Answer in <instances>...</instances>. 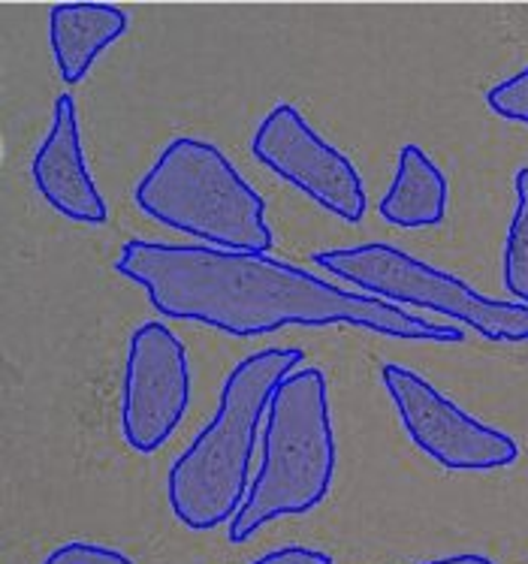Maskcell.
<instances>
[{
	"mask_svg": "<svg viewBox=\"0 0 528 564\" xmlns=\"http://www.w3.org/2000/svg\"><path fill=\"white\" fill-rule=\"evenodd\" d=\"M116 272L146 290L163 317L203 323L236 338L347 323L408 341H462L456 326L413 317L368 293L338 290L266 253L130 239L116 257Z\"/></svg>",
	"mask_w": 528,
	"mask_h": 564,
	"instance_id": "1",
	"label": "cell"
},
{
	"mask_svg": "<svg viewBox=\"0 0 528 564\" xmlns=\"http://www.w3.org/2000/svg\"><path fill=\"white\" fill-rule=\"evenodd\" d=\"M305 359L297 347H266L251 354L224 380L218 411L166 474V501L191 531H215L233 522L248 496L260 416L278 383Z\"/></svg>",
	"mask_w": 528,
	"mask_h": 564,
	"instance_id": "2",
	"label": "cell"
},
{
	"mask_svg": "<svg viewBox=\"0 0 528 564\" xmlns=\"http://www.w3.org/2000/svg\"><path fill=\"white\" fill-rule=\"evenodd\" d=\"M335 477V435L321 369H297L278 383L266 411L260 471L230 522V543H248L278 517L323 505Z\"/></svg>",
	"mask_w": 528,
	"mask_h": 564,
	"instance_id": "3",
	"label": "cell"
},
{
	"mask_svg": "<svg viewBox=\"0 0 528 564\" xmlns=\"http://www.w3.org/2000/svg\"><path fill=\"white\" fill-rule=\"evenodd\" d=\"M146 218L208 248L266 253L276 245L263 196L206 139H173L133 191Z\"/></svg>",
	"mask_w": 528,
	"mask_h": 564,
	"instance_id": "4",
	"label": "cell"
},
{
	"mask_svg": "<svg viewBox=\"0 0 528 564\" xmlns=\"http://www.w3.org/2000/svg\"><path fill=\"white\" fill-rule=\"evenodd\" d=\"M314 263L375 300L444 314L489 341H528V305L489 300L462 278L441 272L392 245L371 242L317 251Z\"/></svg>",
	"mask_w": 528,
	"mask_h": 564,
	"instance_id": "5",
	"label": "cell"
},
{
	"mask_svg": "<svg viewBox=\"0 0 528 564\" xmlns=\"http://www.w3.org/2000/svg\"><path fill=\"white\" fill-rule=\"evenodd\" d=\"M387 395L399 411L408 438L429 459L450 471H495L519 459V444L502 429L481 423L462 411L460 404L441 395L438 387L399 362L380 369Z\"/></svg>",
	"mask_w": 528,
	"mask_h": 564,
	"instance_id": "6",
	"label": "cell"
},
{
	"mask_svg": "<svg viewBox=\"0 0 528 564\" xmlns=\"http://www.w3.org/2000/svg\"><path fill=\"white\" fill-rule=\"evenodd\" d=\"M251 149L266 170L311 196L330 215L347 224L366 218L368 194L359 170L305 121L297 106H272L254 130Z\"/></svg>",
	"mask_w": 528,
	"mask_h": 564,
	"instance_id": "7",
	"label": "cell"
},
{
	"mask_svg": "<svg viewBox=\"0 0 528 564\" xmlns=\"http://www.w3.org/2000/svg\"><path fill=\"white\" fill-rule=\"evenodd\" d=\"M191 404V366L170 326L149 321L130 335L121 383V435L149 456L161 449Z\"/></svg>",
	"mask_w": 528,
	"mask_h": 564,
	"instance_id": "8",
	"label": "cell"
},
{
	"mask_svg": "<svg viewBox=\"0 0 528 564\" xmlns=\"http://www.w3.org/2000/svg\"><path fill=\"white\" fill-rule=\"evenodd\" d=\"M40 196L64 218L76 224H106L109 208L85 163L79 137V109L69 94H61L52 112V127L31 163Z\"/></svg>",
	"mask_w": 528,
	"mask_h": 564,
	"instance_id": "9",
	"label": "cell"
},
{
	"mask_svg": "<svg viewBox=\"0 0 528 564\" xmlns=\"http://www.w3.org/2000/svg\"><path fill=\"white\" fill-rule=\"evenodd\" d=\"M127 31V12L109 3H58L49 10V46L61 79L79 85Z\"/></svg>",
	"mask_w": 528,
	"mask_h": 564,
	"instance_id": "10",
	"label": "cell"
},
{
	"mask_svg": "<svg viewBox=\"0 0 528 564\" xmlns=\"http://www.w3.org/2000/svg\"><path fill=\"white\" fill-rule=\"evenodd\" d=\"M380 218L399 230L438 227L448 215V178L420 145H402L396 175L380 196Z\"/></svg>",
	"mask_w": 528,
	"mask_h": 564,
	"instance_id": "11",
	"label": "cell"
},
{
	"mask_svg": "<svg viewBox=\"0 0 528 564\" xmlns=\"http://www.w3.org/2000/svg\"><path fill=\"white\" fill-rule=\"evenodd\" d=\"M514 191H517V208L507 227L502 269H505L507 293L519 305H528V166H522L514 178Z\"/></svg>",
	"mask_w": 528,
	"mask_h": 564,
	"instance_id": "12",
	"label": "cell"
},
{
	"mask_svg": "<svg viewBox=\"0 0 528 564\" xmlns=\"http://www.w3.org/2000/svg\"><path fill=\"white\" fill-rule=\"evenodd\" d=\"M486 106L498 118L517 121V124H528V67L519 69L517 76L493 85L486 91Z\"/></svg>",
	"mask_w": 528,
	"mask_h": 564,
	"instance_id": "13",
	"label": "cell"
},
{
	"mask_svg": "<svg viewBox=\"0 0 528 564\" xmlns=\"http://www.w3.org/2000/svg\"><path fill=\"white\" fill-rule=\"evenodd\" d=\"M43 564H133L125 553H118L112 546L88 541H69L58 550H52Z\"/></svg>",
	"mask_w": 528,
	"mask_h": 564,
	"instance_id": "14",
	"label": "cell"
},
{
	"mask_svg": "<svg viewBox=\"0 0 528 564\" xmlns=\"http://www.w3.org/2000/svg\"><path fill=\"white\" fill-rule=\"evenodd\" d=\"M251 564H333V555L321 553V550H309V546H284L276 553H266Z\"/></svg>",
	"mask_w": 528,
	"mask_h": 564,
	"instance_id": "15",
	"label": "cell"
},
{
	"mask_svg": "<svg viewBox=\"0 0 528 564\" xmlns=\"http://www.w3.org/2000/svg\"><path fill=\"white\" fill-rule=\"evenodd\" d=\"M420 564H495L493 558H486V555H448V558H435V562H420Z\"/></svg>",
	"mask_w": 528,
	"mask_h": 564,
	"instance_id": "16",
	"label": "cell"
}]
</instances>
